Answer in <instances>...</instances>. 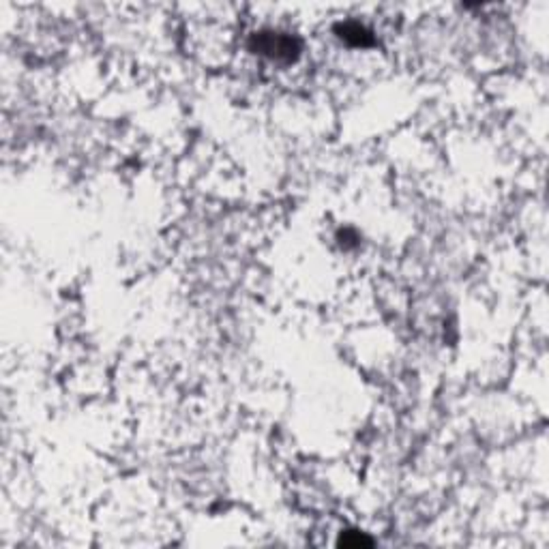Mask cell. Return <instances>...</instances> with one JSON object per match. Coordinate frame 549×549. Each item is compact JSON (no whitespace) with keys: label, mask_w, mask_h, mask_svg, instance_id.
Returning a JSON list of instances; mask_svg holds the SVG:
<instances>
[{"label":"cell","mask_w":549,"mask_h":549,"mask_svg":"<svg viewBox=\"0 0 549 549\" xmlns=\"http://www.w3.org/2000/svg\"><path fill=\"white\" fill-rule=\"evenodd\" d=\"M342 37H346V39H352L354 37V43L356 45H365V43H369V33L367 30H365L363 26H358V24H346L344 28H342Z\"/></svg>","instance_id":"obj_2"},{"label":"cell","mask_w":549,"mask_h":549,"mask_svg":"<svg viewBox=\"0 0 549 549\" xmlns=\"http://www.w3.org/2000/svg\"><path fill=\"white\" fill-rule=\"evenodd\" d=\"M256 47H258V52L268 54L272 58H294L296 52H298V45L292 37L277 35V33L256 37Z\"/></svg>","instance_id":"obj_1"}]
</instances>
